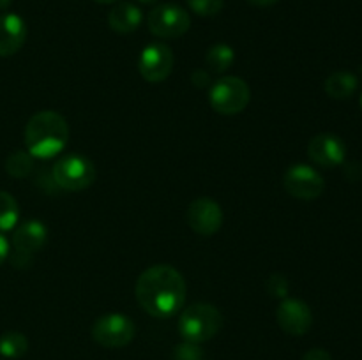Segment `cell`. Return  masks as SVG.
<instances>
[{
    "label": "cell",
    "instance_id": "obj_1",
    "mask_svg": "<svg viewBox=\"0 0 362 360\" xmlns=\"http://www.w3.org/2000/svg\"><path fill=\"white\" fill-rule=\"evenodd\" d=\"M186 281L172 265H152L144 270L134 286L138 304L154 318H172L186 300Z\"/></svg>",
    "mask_w": 362,
    "mask_h": 360
},
{
    "label": "cell",
    "instance_id": "obj_2",
    "mask_svg": "<svg viewBox=\"0 0 362 360\" xmlns=\"http://www.w3.org/2000/svg\"><path fill=\"white\" fill-rule=\"evenodd\" d=\"M69 140V126L60 113L45 109L30 116L25 126V147L35 159H52Z\"/></svg>",
    "mask_w": 362,
    "mask_h": 360
},
{
    "label": "cell",
    "instance_id": "obj_3",
    "mask_svg": "<svg viewBox=\"0 0 362 360\" xmlns=\"http://www.w3.org/2000/svg\"><path fill=\"white\" fill-rule=\"evenodd\" d=\"M223 323H225V320H223V314L218 307L212 306V304L198 302L186 307L180 313L179 332L184 341L200 344V342L216 337L223 328Z\"/></svg>",
    "mask_w": 362,
    "mask_h": 360
},
{
    "label": "cell",
    "instance_id": "obj_4",
    "mask_svg": "<svg viewBox=\"0 0 362 360\" xmlns=\"http://www.w3.org/2000/svg\"><path fill=\"white\" fill-rule=\"evenodd\" d=\"M53 182L59 189L78 193L90 187L95 180V168L85 155L69 154L59 159L52 169Z\"/></svg>",
    "mask_w": 362,
    "mask_h": 360
},
{
    "label": "cell",
    "instance_id": "obj_5",
    "mask_svg": "<svg viewBox=\"0 0 362 360\" xmlns=\"http://www.w3.org/2000/svg\"><path fill=\"white\" fill-rule=\"evenodd\" d=\"M209 101H211L214 112L221 113V115H237L250 104V85L243 78L225 76L211 87Z\"/></svg>",
    "mask_w": 362,
    "mask_h": 360
},
{
    "label": "cell",
    "instance_id": "obj_6",
    "mask_svg": "<svg viewBox=\"0 0 362 360\" xmlns=\"http://www.w3.org/2000/svg\"><path fill=\"white\" fill-rule=\"evenodd\" d=\"M92 339L105 348H122L136 335V325L126 314L112 313L98 318L92 325Z\"/></svg>",
    "mask_w": 362,
    "mask_h": 360
},
{
    "label": "cell",
    "instance_id": "obj_7",
    "mask_svg": "<svg viewBox=\"0 0 362 360\" xmlns=\"http://www.w3.org/2000/svg\"><path fill=\"white\" fill-rule=\"evenodd\" d=\"M148 30L159 39H177L191 27V16L177 4H159L147 16Z\"/></svg>",
    "mask_w": 362,
    "mask_h": 360
},
{
    "label": "cell",
    "instance_id": "obj_8",
    "mask_svg": "<svg viewBox=\"0 0 362 360\" xmlns=\"http://www.w3.org/2000/svg\"><path fill=\"white\" fill-rule=\"evenodd\" d=\"M283 186L290 196L304 201L317 200L325 189V182L320 173L303 162L286 169L285 176H283Z\"/></svg>",
    "mask_w": 362,
    "mask_h": 360
},
{
    "label": "cell",
    "instance_id": "obj_9",
    "mask_svg": "<svg viewBox=\"0 0 362 360\" xmlns=\"http://www.w3.org/2000/svg\"><path fill=\"white\" fill-rule=\"evenodd\" d=\"M173 53L165 42H152L145 46L138 59V71L148 83H161L172 74Z\"/></svg>",
    "mask_w": 362,
    "mask_h": 360
},
{
    "label": "cell",
    "instance_id": "obj_10",
    "mask_svg": "<svg viewBox=\"0 0 362 360\" xmlns=\"http://www.w3.org/2000/svg\"><path fill=\"white\" fill-rule=\"evenodd\" d=\"M187 224L202 236L214 235L223 224L221 207L211 198H197L187 208Z\"/></svg>",
    "mask_w": 362,
    "mask_h": 360
},
{
    "label": "cell",
    "instance_id": "obj_11",
    "mask_svg": "<svg viewBox=\"0 0 362 360\" xmlns=\"http://www.w3.org/2000/svg\"><path fill=\"white\" fill-rule=\"evenodd\" d=\"M276 320L288 335H304L313 325V313L303 300L285 299L276 311Z\"/></svg>",
    "mask_w": 362,
    "mask_h": 360
},
{
    "label": "cell",
    "instance_id": "obj_12",
    "mask_svg": "<svg viewBox=\"0 0 362 360\" xmlns=\"http://www.w3.org/2000/svg\"><path fill=\"white\" fill-rule=\"evenodd\" d=\"M308 155L311 161L324 168H334L345 162L346 147L343 140L336 134H317L308 143Z\"/></svg>",
    "mask_w": 362,
    "mask_h": 360
},
{
    "label": "cell",
    "instance_id": "obj_13",
    "mask_svg": "<svg viewBox=\"0 0 362 360\" xmlns=\"http://www.w3.org/2000/svg\"><path fill=\"white\" fill-rule=\"evenodd\" d=\"M27 41V25L14 13L0 16V56H13Z\"/></svg>",
    "mask_w": 362,
    "mask_h": 360
},
{
    "label": "cell",
    "instance_id": "obj_14",
    "mask_svg": "<svg viewBox=\"0 0 362 360\" xmlns=\"http://www.w3.org/2000/svg\"><path fill=\"white\" fill-rule=\"evenodd\" d=\"M46 239H48V229H46V226L41 221L30 219V221L21 222L14 229L13 247L16 253L32 256V254L42 249V246L46 244Z\"/></svg>",
    "mask_w": 362,
    "mask_h": 360
},
{
    "label": "cell",
    "instance_id": "obj_15",
    "mask_svg": "<svg viewBox=\"0 0 362 360\" xmlns=\"http://www.w3.org/2000/svg\"><path fill=\"white\" fill-rule=\"evenodd\" d=\"M144 14L131 2H117L108 13V25L117 34H131L141 25Z\"/></svg>",
    "mask_w": 362,
    "mask_h": 360
},
{
    "label": "cell",
    "instance_id": "obj_16",
    "mask_svg": "<svg viewBox=\"0 0 362 360\" xmlns=\"http://www.w3.org/2000/svg\"><path fill=\"white\" fill-rule=\"evenodd\" d=\"M357 85H359V81H357L356 74L349 73V71H338L325 80L324 88L329 97L343 101V99H350L356 94Z\"/></svg>",
    "mask_w": 362,
    "mask_h": 360
},
{
    "label": "cell",
    "instance_id": "obj_17",
    "mask_svg": "<svg viewBox=\"0 0 362 360\" xmlns=\"http://www.w3.org/2000/svg\"><path fill=\"white\" fill-rule=\"evenodd\" d=\"M233 60H235V53H233L232 46L225 44V42L211 46L205 55V64L211 73H225L226 69H230Z\"/></svg>",
    "mask_w": 362,
    "mask_h": 360
},
{
    "label": "cell",
    "instance_id": "obj_18",
    "mask_svg": "<svg viewBox=\"0 0 362 360\" xmlns=\"http://www.w3.org/2000/svg\"><path fill=\"white\" fill-rule=\"evenodd\" d=\"M34 155L28 150H14L6 159V172L14 179H25L34 172Z\"/></svg>",
    "mask_w": 362,
    "mask_h": 360
},
{
    "label": "cell",
    "instance_id": "obj_19",
    "mask_svg": "<svg viewBox=\"0 0 362 360\" xmlns=\"http://www.w3.org/2000/svg\"><path fill=\"white\" fill-rule=\"evenodd\" d=\"M28 352V341L20 332H6L0 335V355L7 359H21Z\"/></svg>",
    "mask_w": 362,
    "mask_h": 360
},
{
    "label": "cell",
    "instance_id": "obj_20",
    "mask_svg": "<svg viewBox=\"0 0 362 360\" xmlns=\"http://www.w3.org/2000/svg\"><path fill=\"white\" fill-rule=\"evenodd\" d=\"M20 219L16 200L6 191H0V232H9Z\"/></svg>",
    "mask_w": 362,
    "mask_h": 360
},
{
    "label": "cell",
    "instance_id": "obj_21",
    "mask_svg": "<svg viewBox=\"0 0 362 360\" xmlns=\"http://www.w3.org/2000/svg\"><path fill=\"white\" fill-rule=\"evenodd\" d=\"M187 6L194 14L204 18L216 16L225 7V0H187Z\"/></svg>",
    "mask_w": 362,
    "mask_h": 360
},
{
    "label": "cell",
    "instance_id": "obj_22",
    "mask_svg": "<svg viewBox=\"0 0 362 360\" xmlns=\"http://www.w3.org/2000/svg\"><path fill=\"white\" fill-rule=\"evenodd\" d=\"M173 360H204V349L197 342L184 341L173 349Z\"/></svg>",
    "mask_w": 362,
    "mask_h": 360
},
{
    "label": "cell",
    "instance_id": "obj_23",
    "mask_svg": "<svg viewBox=\"0 0 362 360\" xmlns=\"http://www.w3.org/2000/svg\"><path fill=\"white\" fill-rule=\"evenodd\" d=\"M265 288H267V292L271 293V296H274V299H286L290 289L288 279L283 274H272L269 275L267 282H265Z\"/></svg>",
    "mask_w": 362,
    "mask_h": 360
},
{
    "label": "cell",
    "instance_id": "obj_24",
    "mask_svg": "<svg viewBox=\"0 0 362 360\" xmlns=\"http://www.w3.org/2000/svg\"><path fill=\"white\" fill-rule=\"evenodd\" d=\"M191 81H193V85H197L198 88H205L211 85V74H209L207 69H197L191 74Z\"/></svg>",
    "mask_w": 362,
    "mask_h": 360
},
{
    "label": "cell",
    "instance_id": "obj_25",
    "mask_svg": "<svg viewBox=\"0 0 362 360\" xmlns=\"http://www.w3.org/2000/svg\"><path fill=\"white\" fill-rule=\"evenodd\" d=\"M303 360H332V356L329 355V352L322 348H313L303 356Z\"/></svg>",
    "mask_w": 362,
    "mask_h": 360
},
{
    "label": "cell",
    "instance_id": "obj_26",
    "mask_svg": "<svg viewBox=\"0 0 362 360\" xmlns=\"http://www.w3.org/2000/svg\"><path fill=\"white\" fill-rule=\"evenodd\" d=\"M7 256H9V242L6 236L0 235V265L7 260Z\"/></svg>",
    "mask_w": 362,
    "mask_h": 360
},
{
    "label": "cell",
    "instance_id": "obj_27",
    "mask_svg": "<svg viewBox=\"0 0 362 360\" xmlns=\"http://www.w3.org/2000/svg\"><path fill=\"white\" fill-rule=\"evenodd\" d=\"M250 4H253V6L257 7H269V6H274L278 0H247Z\"/></svg>",
    "mask_w": 362,
    "mask_h": 360
},
{
    "label": "cell",
    "instance_id": "obj_28",
    "mask_svg": "<svg viewBox=\"0 0 362 360\" xmlns=\"http://www.w3.org/2000/svg\"><path fill=\"white\" fill-rule=\"evenodd\" d=\"M11 2H13V0H0V11H6L7 7L11 6Z\"/></svg>",
    "mask_w": 362,
    "mask_h": 360
},
{
    "label": "cell",
    "instance_id": "obj_29",
    "mask_svg": "<svg viewBox=\"0 0 362 360\" xmlns=\"http://www.w3.org/2000/svg\"><path fill=\"white\" fill-rule=\"evenodd\" d=\"M98 4H117V2H122V0H94Z\"/></svg>",
    "mask_w": 362,
    "mask_h": 360
},
{
    "label": "cell",
    "instance_id": "obj_30",
    "mask_svg": "<svg viewBox=\"0 0 362 360\" xmlns=\"http://www.w3.org/2000/svg\"><path fill=\"white\" fill-rule=\"evenodd\" d=\"M140 2L141 4H147V6H148V4H156V2H158V0H140Z\"/></svg>",
    "mask_w": 362,
    "mask_h": 360
},
{
    "label": "cell",
    "instance_id": "obj_31",
    "mask_svg": "<svg viewBox=\"0 0 362 360\" xmlns=\"http://www.w3.org/2000/svg\"><path fill=\"white\" fill-rule=\"evenodd\" d=\"M359 71H361V76H362V64H361V69Z\"/></svg>",
    "mask_w": 362,
    "mask_h": 360
},
{
    "label": "cell",
    "instance_id": "obj_32",
    "mask_svg": "<svg viewBox=\"0 0 362 360\" xmlns=\"http://www.w3.org/2000/svg\"><path fill=\"white\" fill-rule=\"evenodd\" d=\"M361 108H362V95H361Z\"/></svg>",
    "mask_w": 362,
    "mask_h": 360
}]
</instances>
